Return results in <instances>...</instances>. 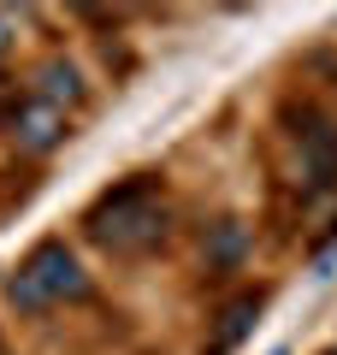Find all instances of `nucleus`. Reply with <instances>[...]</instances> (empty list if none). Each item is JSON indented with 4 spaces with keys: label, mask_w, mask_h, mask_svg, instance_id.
Returning <instances> with one entry per match:
<instances>
[{
    "label": "nucleus",
    "mask_w": 337,
    "mask_h": 355,
    "mask_svg": "<svg viewBox=\"0 0 337 355\" xmlns=\"http://www.w3.org/2000/svg\"><path fill=\"white\" fill-rule=\"evenodd\" d=\"M254 314H261V291H243V296H231V302H225V314H219V326L207 331V355H231L243 338H249Z\"/></svg>",
    "instance_id": "5"
},
{
    "label": "nucleus",
    "mask_w": 337,
    "mask_h": 355,
    "mask_svg": "<svg viewBox=\"0 0 337 355\" xmlns=\"http://www.w3.org/2000/svg\"><path fill=\"white\" fill-rule=\"evenodd\" d=\"M290 137H296V154H302L308 184L325 190V196H337V119H325L320 107H302Z\"/></svg>",
    "instance_id": "3"
},
{
    "label": "nucleus",
    "mask_w": 337,
    "mask_h": 355,
    "mask_svg": "<svg viewBox=\"0 0 337 355\" xmlns=\"http://www.w3.org/2000/svg\"><path fill=\"white\" fill-rule=\"evenodd\" d=\"M325 355H337V349H325Z\"/></svg>",
    "instance_id": "10"
},
{
    "label": "nucleus",
    "mask_w": 337,
    "mask_h": 355,
    "mask_svg": "<svg viewBox=\"0 0 337 355\" xmlns=\"http://www.w3.org/2000/svg\"><path fill=\"white\" fill-rule=\"evenodd\" d=\"M36 95H42V101H53V107L65 113V107L83 101V71H77L71 60H48V65L36 71Z\"/></svg>",
    "instance_id": "6"
},
{
    "label": "nucleus",
    "mask_w": 337,
    "mask_h": 355,
    "mask_svg": "<svg viewBox=\"0 0 337 355\" xmlns=\"http://www.w3.org/2000/svg\"><path fill=\"white\" fill-rule=\"evenodd\" d=\"M201 254H207L213 266H237L243 261V225L237 219H219V225H213V243H201Z\"/></svg>",
    "instance_id": "7"
},
{
    "label": "nucleus",
    "mask_w": 337,
    "mask_h": 355,
    "mask_svg": "<svg viewBox=\"0 0 337 355\" xmlns=\"http://www.w3.org/2000/svg\"><path fill=\"white\" fill-rule=\"evenodd\" d=\"M6 42H12V18H0V48H6Z\"/></svg>",
    "instance_id": "9"
},
{
    "label": "nucleus",
    "mask_w": 337,
    "mask_h": 355,
    "mask_svg": "<svg viewBox=\"0 0 337 355\" xmlns=\"http://www.w3.org/2000/svg\"><path fill=\"white\" fill-rule=\"evenodd\" d=\"M12 107H18V89H12V77L0 71V125H6V119H12Z\"/></svg>",
    "instance_id": "8"
},
{
    "label": "nucleus",
    "mask_w": 337,
    "mask_h": 355,
    "mask_svg": "<svg viewBox=\"0 0 337 355\" xmlns=\"http://www.w3.org/2000/svg\"><path fill=\"white\" fill-rule=\"evenodd\" d=\"M6 130H12V142H18L24 154H53V148L65 142V113H60L53 101H42V95H18Z\"/></svg>",
    "instance_id": "4"
},
{
    "label": "nucleus",
    "mask_w": 337,
    "mask_h": 355,
    "mask_svg": "<svg viewBox=\"0 0 337 355\" xmlns=\"http://www.w3.org/2000/svg\"><path fill=\"white\" fill-rule=\"evenodd\" d=\"M166 225H172V207H166L160 184L154 178H125L112 190L95 196V207L83 214L89 243H101L107 254H148L166 243Z\"/></svg>",
    "instance_id": "1"
},
{
    "label": "nucleus",
    "mask_w": 337,
    "mask_h": 355,
    "mask_svg": "<svg viewBox=\"0 0 337 355\" xmlns=\"http://www.w3.org/2000/svg\"><path fill=\"white\" fill-rule=\"evenodd\" d=\"M83 296H89V272L60 237L36 243L18 261V272L6 279V302L18 314H42V308H60V302H83Z\"/></svg>",
    "instance_id": "2"
}]
</instances>
